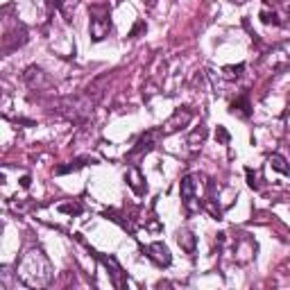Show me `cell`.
I'll list each match as a JSON object with an SVG mask.
<instances>
[{
  "label": "cell",
  "instance_id": "cell-11",
  "mask_svg": "<svg viewBox=\"0 0 290 290\" xmlns=\"http://www.w3.org/2000/svg\"><path fill=\"white\" fill-rule=\"evenodd\" d=\"M229 111L234 116H241V118H249L252 116V104H249V97L242 93L241 97H236V102H231Z\"/></svg>",
  "mask_w": 290,
  "mask_h": 290
},
{
  "label": "cell",
  "instance_id": "cell-6",
  "mask_svg": "<svg viewBox=\"0 0 290 290\" xmlns=\"http://www.w3.org/2000/svg\"><path fill=\"white\" fill-rule=\"evenodd\" d=\"M23 80H25V84L30 86V89H34V91H41V89L50 86V77L46 75L43 68H39V66H30V68L23 73Z\"/></svg>",
  "mask_w": 290,
  "mask_h": 290
},
{
  "label": "cell",
  "instance_id": "cell-5",
  "mask_svg": "<svg viewBox=\"0 0 290 290\" xmlns=\"http://www.w3.org/2000/svg\"><path fill=\"white\" fill-rule=\"evenodd\" d=\"M93 256L109 270V274H111V284L116 286V288H125V272H123L118 261H116L113 256H104V254H100V252H93Z\"/></svg>",
  "mask_w": 290,
  "mask_h": 290
},
{
  "label": "cell",
  "instance_id": "cell-1",
  "mask_svg": "<svg viewBox=\"0 0 290 290\" xmlns=\"http://www.w3.org/2000/svg\"><path fill=\"white\" fill-rule=\"evenodd\" d=\"M52 265L41 249H30L16 268V279L25 288H46L52 281Z\"/></svg>",
  "mask_w": 290,
  "mask_h": 290
},
{
  "label": "cell",
  "instance_id": "cell-10",
  "mask_svg": "<svg viewBox=\"0 0 290 290\" xmlns=\"http://www.w3.org/2000/svg\"><path fill=\"white\" fill-rule=\"evenodd\" d=\"M89 163H96V159H93V156H77V159L64 163V166H57V168H54V175H68V172H77L80 168L89 166Z\"/></svg>",
  "mask_w": 290,
  "mask_h": 290
},
{
  "label": "cell",
  "instance_id": "cell-17",
  "mask_svg": "<svg viewBox=\"0 0 290 290\" xmlns=\"http://www.w3.org/2000/svg\"><path fill=\"white\" fill-rule=\"evenodd\" d=\"M61 213H70V215H80L82 213V204H59Z\"/></svg>",
  "mask_w": 290,
  "mask_h": 290
},
{
  "label": "cell",
  "instance_id": "cell-12",
  "mask_svg": "<svg viewBox=\"0 0 290 290\" xmlns=\"http://www.w3.org/2000/svg\"><path fill=\"white\" fill-rule=\"evenodd\" d=\"M177 242H179V247H182L186 254H195V247H197V238H195L193 231L182 229L177 234Z\"/></svg>",
  "mask_w": 290,
  "mask_h": 290
},
{
  "label": "cell",
  "instance_id": "cell-3",
  "mask_svg": "<svg viewBox=\"0 0 290 290\" xmlns=\"http://www.w3.org/2000/svg\"><path fill=\"white\" fill-rule=\"evenodd\" d=\"M166 136V132L161 129H150V132H145L143 136H141L139 141H136V145L132 147V150L127 152V156H136V154H147V152H152L156 147V143Z\"/></svg>",
  "mask_w": 290,
  "mask_h": 290
},
{
  "label": "cell",
  "instance_id": "cell-22",
  "mask_svg": "<svg viewBox=\"0 0 290 290\" xmlns=\"http://www.w3.org/2000/svg\"><path fill=\"white\" fill-rule=\"evenodd\" d=\"M234 2H236V5H242V2H245V0H234Z\"/></svg>",
  "mask_w": 290,
  "mask_h": 290
},
{
  "label": "cell",
  "instance_id": "cell-18",
  "mask_svg": "<svg viewBox=\"0 0 290 290\" xmlns=\"http://www.w3.org/2000/svg\"><path fill=\"white\" fill-rule=\"evenodd\" d=\"M215 139L220 141L222 145H229V141H231V136H229V132H227L222 125H218V132H215Z\"/></svg>",
  "mask_w": 290,
  "mask_h": 290
},
{
  "label": "cell",
  "instance_id": "cell-9",
  "mask_svg": "<svg viewBox=\"0 0 290 290\" xmlns=\"http://www.w3.org/2000/svg\"><path fill=\"white\" fill-rule=\"evenodd\" d=\"M127 184H129V188H132V191H134L136 195H145L147 193V184H145V179H143V175H141V170L139 168H129L127 170Z\"/></svg>",
  "mask_w": 290,
  "mask_h": 290
},
{
  "label": "cell",
  "instance_id": "cell-4",
  "mask_svg": "<svg viewBox=\"0 0 290 290\" xmlns=\"http://www.w3.org/2000/svg\"><path fill=\"white\" fill-rule=\"evenodd\" d=\"M145 256L150 258L154 265H159V268H168V265L172 263L170 249H168V245H166V242H161V241L150 242V245L145 247Z\"/></svg>",
  "mask_w": 290,
  "mask_h": 290
},
{
  "label": "cell",
  "instance_id": "cell-8",
  "mask_svg": "<svg viewBox=\"0 0 290 290\" xmlns=\"http://www.w3.org/2000/svg\"><path fill=\"white\" fill-rule=\"evenodd\" d=\"M179 193H182V202L186 206V211H193V199H195V177L186 175L179 182Z\"/></svg>",
  "mask_w": 290,
  "mask_h": 290
},
{
  "label": "cell",
  "instance_id": "cell-19",
  "mask_svg": "<svg viewBox=\"0 0 290 290\" xmlns=\"http://www.w3.org/2000/svg\"><path fill=\"white\" fill-rule=\"evenodd\" d=\"M245 172H247V184L254 188V191H258V188H261V184L256 182L258 177H256V175H254V172H252V168H247V170H245Z\"/></svg>",
  "mask_w": 290,
  "mask_h": 290
},
{
  "label": "cell",
  "instance_id": "cell-2",
  "mask_svg": "<svg viewBox=\"0 0 290 290\" xmlns=\"http://www.w3.org/2000/svg\"><path fill=\"white\" fill-rule=\"evenodd\" d=\"M89 32L93 41H102L111 32V7L104 2L91 5V23H89Z\"/></svg>",
  "mask_w": 290,
  "mask_h": 290
},
{
  "label": "cell",
  "instance_id": "cell-13",
  "mask_svg": "<svg viewBox=\"0 0 290 290\" xmlns=\"http://www.w3.org/2000/svg\"><path fill=\"white\" fill-rule=\"evenodd\" d=\"M268 163H270V166H272L277 172H281V175H290V163L286 161L281 154H270V156H268Z\"/></svg>",
  "mask_w": 290,
  "mask_h": 290
},
{
  "label": "cell",
  "instance_id": "cell-14",
  "mask_svg": "<svg viewBox=\"0 0 290 290\" xmlns=\"http://www.w3.org/2000/svg\"><path fill=\"white\" fill-rule=\"evenodd\" d=\"M204 139H206V127H197L193 134L188 136V145H191V150L197 152V147H202Z\"/></svg>",
  "mask_w": 290,
  "mask_h": 290
},
{
  "label": "cell",
  "instance_id": "cell-20",
  "mask_svg": "<svg viewBox=\"0 0 290 290\" xmlns=\"http://www.w3.org/2000/svg\"><path fill=\"white\" fill-rule=\"evenodd\" d=\"M141 30H145V23H143V21H139V23H136V25H134V30L129 32V37H136V34H139Z\"/></svg>",
  "mask_w": 290,
  "mask_h": 290
},
{
  "label": "cell",
  "instance_id": "cell-7",
  "mask_svg": "<svg viewBox=\"0 0 290 290\" xmlns=\"http://www.w3.org/2000/svg\"><path fill=\"white\" fill-rule=\"evenodd\" d=\"M191 118H193V113L191 111H186V109H177V111L172 113V118L168 120L166 125H163V132H166V136L168 134H175V132H179V129H184L188 123H191Z\"/></svg>",
  "mask_w": 290,
  "mask_h": 290
},
{
  "label": "cell",
  "instance_id": "cell-15",
  "mask_svg": "<svg viewBox=\"0 0 290 290\" xmlns=\"http://www.w3.org/2000/svg\"><path fill=\"white\" fill-rule=\"evenodd\" d=\"M261 21L265 23V25H281V21H279V16L274 14V11H268V9H261Z\"/></svg>",
  "mask_w": 290,
  "mask_h": 290
},
{
  "label": "cell",
  "instance_id": "cell-16",
  "mask_svg": "<svg viewBox=\"0 0 290 290\" xmlns=\"http://www.w3.org/2000/svg\"><path fill=\"white\" fill-rule=\"evenodd\" d=\"M245 68V64H238L236 68H234V66H227L225 68V77L227 80H234V77H241V70Z\"/></svg>",
  "mask_w": 290,
  "mask_h": 290
},
{
  "label": "cell",
  "instance_id": "cell-21",
  "mask_svg": "<svg viewBox=\"0 0 290 290\" xmlns=\"http://www.w3.org/2000/svg\"><path fill=\"white\" fill-rule=\"evenodd\" d=\"M30 182H32V179H30V177H27V175H25V177L21 179V186H23V188H27V186H30Z\"/></svg>",
  "mask_w": 290,
  "mask_h": 290
}]
</instances>
